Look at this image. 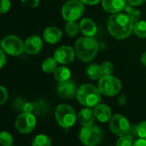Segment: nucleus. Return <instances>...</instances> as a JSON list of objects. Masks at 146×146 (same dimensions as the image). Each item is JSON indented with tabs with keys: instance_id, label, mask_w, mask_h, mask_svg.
Listing matches in <instances>:
<instances>
[{
	"instance_id": "1",
	"label": "nucleus",
	"mask_w": 146,
	"mask_h": 146,
	"mask_svg": "<svg viewBox=\"0 0 146 146\" xmlns=\"http://www.w3.org/2000/svg\"><path fill=\"white\" fill-rule=\"evenodd\" d=\"M133 22L125 13H115L109 17L107 23L109 34L115 39L124 40L133 32Z\"/></svg>"
},
{
	"instance_id": "2",
	"label": "nucleus",
	"mask_w": 146,
	"mask_h": 146,
	"mask_svg": "<svg viewBox=\"0 0 146 146\" xmlns=\"http://www.w3.org/2000/svg\"><path fill=\"white\" fill-rule=\"evenodd\" d=\"M74 50L78 58L84 62H91L96 56L99 50L98 42L92 37H79L74 46Z\"/></svg>"
},
{
	"instance_id": "3",
	"label": "nucleus",
	"mask_w": 146,
	"mask_h": 146,
	"mask_svg": "<svg viewBox=\"0 0 146 146\" xmlns=\"http://www.w3.org/2000/svg\"><path fill=\"white\" fill-rule=\"evenodd\" d=\"M102 93L98 87L90 84H82L78 88L77 100L84 107L95 108L102 102Z\"/></svg>"
},
{
	"instance_id": "4",
	"label": "nucleus",
	"mask_w": 146,
	"mask_h": 146,
	"mask_svg": "<svg viewBox=\"0 0 146 146\" xmlns=\"http://www.w3.org/2000/svg\"><path fill=\"white\" fill-rule=\"evenodd\" d=\"M55 119L59 126L70 128L75 125L78 115L71 106L68 104H60L56 108Z\"/></svg>"
},
{
	"instance_id": "5",
	"label": "nucleus",
	"mask_w": 146,
	"mask_h": 146,
	"mask_svg": "<svg viewBox=\"0 0 146 146\" xmlns=\"http://www.w3.org/2000/svg\"><path fill=\"white\" fill-rule=\"evenodd\" d=\"M102 138V130L94 124L83 126L79 131V139L85 146H97Z\"/></svg>"
},
{
	"instance_id": "6",
	"label": "nucleus",
	"mask_w": 146,
	"mask_h": 146,
	"mask_svg": "<svg viewBox=\"0 0 146 146\" xmlns=\"http://www.w3.org/2000/svg\"><path fill=\"white\" fill-rule=\"evenodd\" d=\"M84 5L79 0H68L61 9V15L65 22L78 20L84 13Z\"/></svg>"
},
{
	"instance_id": "7",
	"label": "nucleus",
	"mask_w": 146,
	"mask_h": 146,
	"mask_svg": "<svg viewBox=\"0 0 146 146\" xmlns=\"http://www.w3.org/2000/svg\"><path fill=\"white\" fill-rule=\"evenodd\" d=\"M98 88L102 96L113 97L117 96L122 88L120 81L113 75L102 76L99 80Z\"/></svg>"
},
{
	"instance_id": "8",
	"label": "nucleus",
	"mask_w": 146,
	"mask_h": 146,
	"mask_svg": "<svg viewBox=\"0 0 146 146\" xmlns=\"http://www.w3.org/2000/svg\"><path fill=\"white\" fill-rule=\"evenodd\" d=\"M0 47L6 54L18 56L24 52V42L16 35H8L1 40Z\"/></svg>"
},
{
	"instance_id": "9",
	"label": "nucleus",
	"mask_w": 146,
	"mask_h": 146,
	"mask_svg": "<svg viewBox=\"0 0 146 146\" xmlns=\"http://www.w3.org/2000/svg\"><path fill=\"white\" fill-rule=\"evenodd\" d=\"M15 125L19 132L23 134L30 133L36 126V118L31 112H23L17 118Z\"/></svg>"
},
{
	"instance_id": "10",
	"label": "nucleus",
	"mask_w": 146,
	"mask_h": 146,
	"mask_svg": "<svg viewBox=\"0 0 146 146\" xmlns=\"http://www.w3.org/2000/svg\"><path fill=\"white\" fill-rule=\"evenodd\" d=\"M108 123L110 131L118 137L128 134L131 127V125L126 117L120 113H116L113 115Z\"/></svg>"
},
{
	"instance_id": "11",
	"label": "nucleus",
	"mask_w": 146,
	"mask_h": 146,
	"mask_svg": "<svg viewBox=\"0 0 146 146\" xmlns=\"http://www.w3.org/2000/svg\"><path fill=\"white\" fill-rule=\"evenodd\" d=\"M53 57L58 63L61 64H68L74 61L76 58V52L74 48L69 46H61L56 49Z\"/></svg>"
},
{
	"instance_id": "12",
	"label": "nucleus",
	"mask_w": 146,
	"mask_h": 146,
	"mask_svg": "<svg viewBox=\"0 0 146 146\" xmlns=\"http://www.w3.org/2000/svg\"><path fill=\"white\" fill-rule=\"evenodd\" d=\"M77 86L71 80H66L64 82H58L57 87L58 95L64 99H71L77 95Z\"/></svg>"
},
{
	"instance_id": "13",
	"label": "nucleus",
	"mask_w": 146,
	"mask_h": 146,
	"mask_svg": "<svg viewBox=\"0 0 146 146\" xmlns=\"http://www.w3.org/2000/svg\"><path fill=\"white\" fill-rule=\"evenodd\" d=\"M43 47L42 39L36 35L27 38L24 42V52L29 55H35L39 53Z\"/></svg>"
},
{
	"instance_id": "14",
	"label": "nucleus",
	"mask_w": 146,
	"mask_h": 146,
	"mask_svg": "<svg viewBox=\"0 0 146 146\" xmlns=\"http://www.w3.org/2000/svg\"><path fill=\"white\" fill-rule=\"evenodd\" d=\"M103 10L110 14L121 12L126 5V0H102Z\"/></svg>"
},
{
	"instance_id": "15",
	"label": "nucleus",
	"mask_w": 146,
	"mask_h": 146,
	"mask_svg": "<svg viewBox=\"0 0 146 146\" xmlns=\"http://www.w3.org/2000/svg\"><path fill=\"white\" fill-rule=\"evenodd\" d=\"M62 31L55 26L47 27L43 32V39L48 44H57L62 39Z\"/></svg>"
},
{
	"instance_id": "16",
	"label": "nucleus",
	"mask_w": 146,
	"mask_h": 146,
	"mask_svg": "<svg viewBox=\"0 0 146 146\" xmlns=\"http://www.w3.org/2000/svg\"><path fill=\"white\" fill-rule=\"evenodd\" d=\"M94 113L96 119L102 123L108 122L113 116L111 108L108 105L102 103H100L94 108Z\"/></svg>"
},
{
	"instance_id": "17",
	"label": "nucleus",
	"mask_w": 146,
	"mask_h": 146,
	"mask_svg": "<svg viewBox=\"0 0 146 146\" xmlns=\"http://www.w3.org/2000/svg\"><path fill=\"white\" fill-rule=\"evenodd\" d=\"M79 29L84 36L93 37L97 32V27L95 22L90 18H83L79 22Z\"/></svg>"
},
{
	"instance_id": "18",
	"label": "nucleus",
	"mask_w": 146,
	"mask_h": 146,
	"mask_svg": "<svg viewBox=\"0 0 146 146\" xmlns=\"http://www.w3.org/2000/svg\"><path fill=\"white\" fill-rule=\"evenodd\" d=\"M78 120L83 126L93 125L96 120L94 110L91 108H84L78 113Z\"/></svg>"
},
{
	"instance_id": "19",
	"label": "nucleus",
	"mask_w": 146,
	"mask_h": 146,
	"mask_svg": "<svg viewBox=\"0 0 146 146\" xmlns=\"http://www.w3.org/2000/svg\"><path fill=\"white\" fill-rule=\"evenodd\" d=\"M54 78L58 82H64L66 80H69L70 78V70L66 66H58L56 68V70L53 72Z\"/></svg>"
},
{
	"instance_id": "20",
	"label": "nucleus",
	"mask_w": 146,
	"mask_h": 146,
	"mask_svg": "<svg viewBox=\"0 0 146 146\" xmlns=\"http://www.w3.org/2000/svg\"><path fill=\"white\" fill-rule=\"evenodd\" d=\"M86 73L89 78L94 81L100 80L102 77L103 76L102 72V69H101V65L96 64H91L90 65H89L87 67Z\"/></svg>"
},
{
	"instance_id": "21",
	"label": "nucleus",
	"mask_w": 146,
	"mask_h": 146,
	"mask_svg": "<svg viewBox=\"0 0 146 146\" xmlns=\"http://www.w3.org/2000/svg\"><path fill=\"white\" fill-rule=\"evenodd\" d=\"M123 11H125V13L127 15V17L133 22V23H135L136 22L139 21L140 20V17H141V12L135 9L134 6L129 5L128 3H126V5H125Z\"/></svg>"
},
{
	"instance_id": "22",
	"label": "nucleus",
	"mask_w": 146,
	"mask_h": 146,
	"mask_svg": "<svg viewBox=\"0 0 146 146\" xmlns=\"http://www.w3.org/2000/svg\"><path fill=\"white\" fill-rule=\"evenodd\" d=\"M58 62L54 57H50L46 58L41 64V69L46 73H53L56 70Z\"/></svg>"
},
{
	"instance_id": "23",
	"label": "nucleus",
	"mask_w": 146,
	"mask_h": 146,
	"mask_svg": "<svg viewBox=\"0 0 146 146\" xmlns=\"http://www.w3.org/2000/svg\"><path fill=\"white\" fill-rule=\"evenodd\" d=\"M32 146H52V141L47 135L39 134L33 138Z\"/></svg>"
},
{
	"instance_id": "24",
	"label": "nucleus",
	"mask_w": 146,
	"mask_h": 146,
	"mask_svg": "<svg viewBox=\"0 0 146 146\" xmlns=\"http://www.w3.org/2000/svg\"><path fill=\"white\" fill-rule=\"evenodd\" d=\"M133 32L139 38H146V21L139 20L133 25Z\"/></svg>"
},
{
	"instance_id": "25",
	"label": "nucleus",
	"mask_w": 146,
	"mask_h": 146,
	"mask_svg": "<svg viewBox=\"0 0 146 146\" xmlns=\"http://www.w3.org/2000/svg\"><path fill=\"white\" fill-rule=\"evenodd\" d=\"M64 30H65V33L67 34L68 36H70V37H74L80 31L79 24L77 23L76 21L67 22L66 24H65V27H64Z\"/></svg>"
},
{
	"instance_id": "26",
	"label": "nucleus",
	"mask_w": 146,
	"mask_h": 146,
	"mask_svg": "<svg viewBox=\"0 0 146 146\" xmlns=\"http://www.w3.org/2000/svg\"><path fill=\"white\" fill-rule=\"evenodd\" d=\"M133 143V137L129 134H125L119 137L116 141V146H132Z\"/></svg>"
},
{
	"instance_id": "27",
	"label": "nucleus",
	"mask_w": 146,
	"mask_h": 146,
	"mask_svg": "<svg viewBox=\"0 0 146 146\" xmlns=\"http://www.w3.org/2000/svg\"><path fill=\"white\" fill-rule=\"evenodd\" d=\"M13 143V137L8 131H1L0 132V145L2 146H9Z\"/></svg>"
},
{
	"instance_id": "28",
	"label": "nucleus",
	"mask_w": 146,
	"mask_h": 146,
	"mask_svg": "<svg viewBox=\"0 0 146 146\" xmlns=\"http://www.w3.org/2000/svg\"><path fill=\"white\" fill-rule=\"evenodd\" d=\"M100 65H101V69H102V72L103 76L112 75V73L113 71V65L111 62L105 61Z\"/></svg>"
},
{
	"instance_id": "29",
	"label": "nucleus",
	"mask_w": 146,
	"mask_h": 146,
	"mask_svg": "<svg viewBox=\"0 0 146 146\" xmlns=\"http://www.w3.org/2000/svg\"><path fill=\"white\" fill-rule=\"evenodd\" d=\"M137 136L140 138L146 139V120L137 124Z\"/></svg>"
},
{
	"instance_id": "30",
	"label": "nucleus",
	"mask_w": 146,
	"mask_h": 146,
	"mask_svg": "<svg viewBox=\"0 0 146 146\" xmlns=\"http://www.w3.org/2000/svg\"><path fill=\"white\" fill-rule=\"evenodd\" d=\"M11 6L10 0H0V13H6L10 11Z\"/></svg>"
},
{
	"instance_id": "31",
	"label": "nucleus",
	"mask_w": 146,
	"mask_h": 146,
	"mask_svg": "<svg viewBox=\"0 0 146 146\" xmlns=\"http://www.w3.org/2000/svg\"><path fill=\"white\" fill-rule=\"evenodd\" d=\"M8 96L9 95L6 88L0 85V106L6 102V101L8 100Z\"/></svg>"
},
{
	"instance_id": "32",
	"label": "nucleus",
	"mask_w": 146,
	"mask_h": 146,
	"mask_svg": "<svg viewBox=\"0 0 146 146\" xmlns=\"http://www.w3.org/2000/svg\"><path fill=\"white\" fill-rule=\"evenodd\" d=\"M21 3L29 8H36L40 5V0H21Z\"/></svg>"
},
{
	"instance_id": "33",
	"label": "nucleus",
	"mask_w": 146,
	"mask_h": 146,
	"mask_svg": "<svg viewBox=\"0 0 146 146\" xmlns=\"http://www.w3.org/2000/svg\"><path fill=\"white\" fill-rule=\"evenodd\" d=\"M128 134L130 136H131L133 137V139L135 137H137V125H131V127H130V130H129V132Z\"/></svg>"
},
{
	"instance_id": "34",
	"label": "nucleus",
	"mask_w": 146,
	"mask_h": 146,
	"mask_svg": "<svg viewBox=\"0 0 146 146\" xmlns=\"http://www.w3.org/2000/svg\"><path fill=\"white\" fill-rule=\"evenodd\" d=\"M6 63V53L0 47V69H1Z\"/></svg>"
},
{
	"instance_id": "35",
	"label": "nucleus",
	"mask_w": 146,
	"mask_h": 146,
	"mask_svg": "<svg viewBox=\"0 0 146 146\" xmlns=\"http://www.w3.org/2000/svg\"><path fill=\"white\" fill-rule=\"evenodd\" d=\"M127 3L132 6H140L142 5L143 3H145L146 0H126Z\"/></svg>"
},
{
	"instance_id": "36",
	"label": "nucleus",
	"mask_w": 146,
	"mask_h": 146,
	"mask_svg": "<svg viewBox=\"0 0 146 146\" xmlns=\"http://www.w3.org/2000/svg\"><path fill=\"white\" fill-rule=\"evenodd\" d=\"M81 1L84 5H96L98 3H100L102 0H79Z\"/></svg>"
},
{
	"instance_id": "37",
	"label": "nucleus",
	"mask_w": 146,
	"mask_h": 146,
	"mask_svg": "<svg viewBox=\"0 0 146 146\" xmlns=\"http://www.w3.org/2000/svg\"><path fill=\"white\" fill-rule=\"evenodd\" d=\"M132 146H146V139L139 137L138 139H136L134 141Z\"/></svg>"
},
{
	"instance_id": "38",
	"label": "nucleus",
	"mask_w": 146,
	"mask_h": 146,
	"mask_svg": "<svg viewBox=\"0 0 146 146\" xmlns=\"http://www.w3.org/2000/svg\"><path fill=\"white\" fill-rule=\"evenodd\" d=\"M126 102H127V98H126V96L125 95H122L118 98V102L120 106H125L126 104Z\"/></svg>"
},
{
	"instance_id": "39",
	"label": "nucleus",
	"mask_w": 146,
	"mask_h": 146,
	"mask_svg": "<svg viewBox=\"0 0 146 146\" xmlns=\"http://www.w3.org/2000/svg\"><path fill=\"white\" fill-rule=\"evenodd\" d=\"M141 63L143 64V66L146 67V51H145V52L142 54V56H141Z\"/></svg>"
},
{
	"instance_id": "40",
	"label": "nucleus",
	"mask_w": 146,
	"mask_h": 146,
	"mask_svg": "<svg viewBox=\"0 0 146 146\" xmlns=\"http://www.w3.org/2000/svg\"><path fill=\"white\" fill-rule=\"evenodd\" d=\"M9 146H13V145H12V144H11V145H9Z\"/></svg>"
},
{
	"instance_id": "41",
	"label": "nucleus",
	"mask_w": 146,
	"mask_h": 146,
	"mask_svg": "<svg viewBox=\"0 0 146 146\" xmlns=\"http://www.w3.org/2000/svg\"><path fill=\"white\" fill-rule=\"evenodd\" d=\"M110 146H111V145H110Z\"/></svg>"
}]
</instances>
